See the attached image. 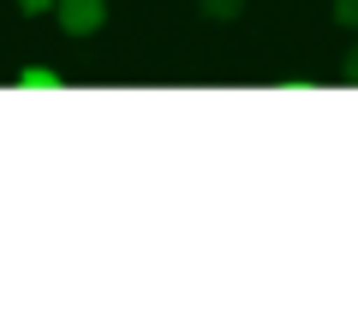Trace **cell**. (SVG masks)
Listing matches in <instances>:
<instances>
[{
	"mask_svg": "<svg viewBox=\"0 0 358 322\" xmlns=\"http://www.w3.org/2000/svg\"><path fill=\"white\" fill-rule=\"evenodd\" d=\"M329 13H334V24H341V30H358V0H334Z\"/></svg>",
	"mask_w": 358,
	"mask_h": 322,
	"instance_id": "4",
	"label": "cell"
},
{
	"mask_svg": "<svg viewBox=\"0 0 358 322\" xmlns=\"http://www.w3.org/2000/svg\"><path fill=\"white\" fill-rule=\"evenodd\" d=\"M341 72H346V78H352V84H358V42H352V48H346V60H341Z\"/></svg>",
	"mask_w": 358,
	"mask_h": 322,
	"instance_id": "6",
	"label": "cell"
},
{
	"mask_svg": "<svg viewBox=\"0 0 358 322\" xmlns=\"http://www.w3.org/2000/svg\"><path fill=\"white\" fill-rule=\"evenodd\" d=\"M197 13H203L209 24H233V18L245 13V0H197Z\"/></svg>",
	"mask_w": 358,
	"mask_h": 322,
	"instance_id": "3",
	"label": "cell"
},
{
	"mask_svg": "<svg viewBox=\"0 0 358 322\" xmlns=\"http://www.w3.org/2000/svg\"><path fill=\"white\" fill-rule=\"evenodd\" d=\"M54 24L60 36L90 42L96 30H108V0H54Z\"/></svg>",
	"mask_w": 358,
	"mask_h": 322,
	"instance_id": "1",
	"label": "cell"
},
{
	"mask_svg": "<svg viewBox=\"0 0 358 322\" xmlns=\"http://www.w3.org/2000/svg\"><path fill=\"white\" fill-rule=\"evenodd\" d=\"M18 13H24V18H48L54 0H18Z\"/></svg>",
	"mask_w": 358,
	"mask_h": 322,
	"instance_id": "5",
	"label": "cell"
},
{
	"mask_svg": "<svg viewBox=\"0 0 358 322\" xmlns=\"http://www.w3.org/2000/svg\"><path fill=\"white\" fill-rule=\"evenodd\" d=\"M66 78L54 72V66H24V72H18V90H60Z\"/></svg>",
	"mask_w": 358,
	"mask_h": 322,
	"instance_id": "2",
	"label": "cell"
}]
</instances>
